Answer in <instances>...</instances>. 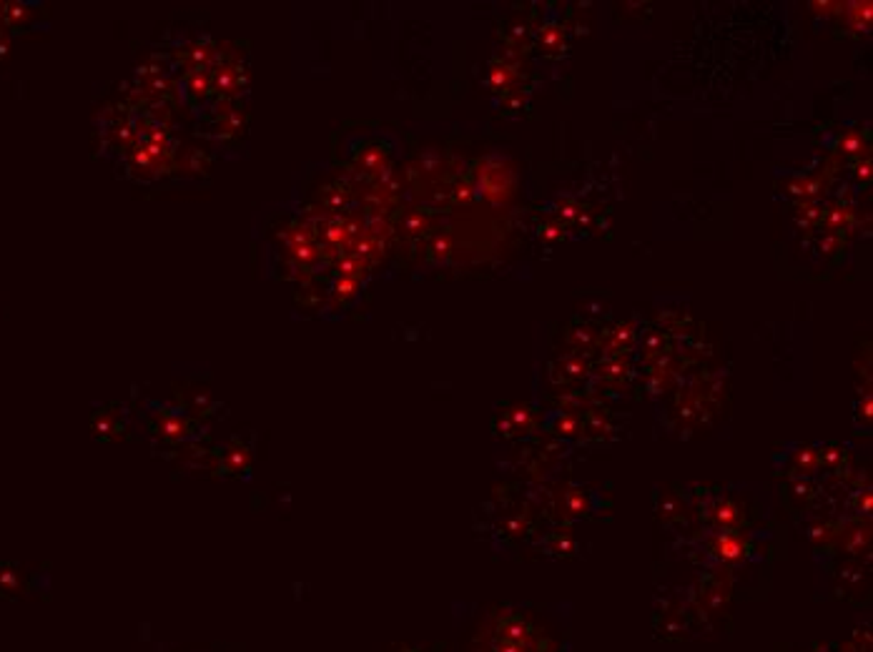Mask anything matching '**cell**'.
I'll use <instances>...</instances> for the list:
<instances>
[{
  "label": "cell",
  "mask_w": 873,
  "mask_h": 652,
  "mask_svg": "<svg viewBox=\"0 0 873 652\" xmlns=\"http://www.w3.org/2000/svg\"><path fill=\"white\" fill-rule=\"evenodd\" d=\"M499 634H502L504 642H512V645H522V647H527L530 637H532L530 625L525 623L522 617H512V620H507V623L499 627Z\"/></svg>",
  "instance_id": "cell-1"
},
{
  "label": "cell",
  "mask_w": 873,
  "mask_h": 652,
  "mask_svg": "<svg viewBox=\"0 0 873 652\" xmlns=\"http://www.w3.org/2000/svg\"><path fill=\"white\" fill-rule=\"evenodd\" d=\"M715 554H718L721 559H740V557H745V545L738 540V537L723 535V537H718Z\"/></svg>",
  "instance_id": "cell-2"
},
{
  "label": "cell",
  "mask_w": 873,
  "mask_h": 652,
  "mask_svg": "<svg viewBox=\"0 0 873 652\" xmlns=\"http://www.w3.org/2000/svg\"><path fill=\"white\" fill-rule=\"evenodd\" d=\"M552 432L560 437H575L580 434V419L570 414V411H557L555 422H552Z\"/></svg>",
  "instance_id": "cell-3"
},
{
  "label": "cell",
  "mask_w": 873,
  "mask_h": 652,
  "mask_svg": "<svg viewBox=\"0 0 873 652\" xmlns=\"http://www.w3.org/2000/svg\"><path fill=\"white\" fill-rule=\"evenodd\" d=\"M715 519H718V524H721V527H726V529L735 527V522L740 519L738 507L730 505V502H723V505L715 507Z\"/></svg>",
  "instance_id": "cell-4"
},
{
  "label": "cell",
  "mask_w": 873,
  "mask_h": 652,
  "mask_svg": "<svg viewBox=\"0 0 873 652\" xmlns=\"http://www.w3.org/2000/svg\"><path fill=\"white\" fill-rule=\"evenodd\" d=\"M846 449H841L838 444H826L818 449V462H826L828 467H836V462H844Z\"/></svg>",
  "instance_id": "cell-5"
},
{
  "label": "cell",
  "mask_w": 873,
  "mask_h": 652,
  "mask_svg": "<svg viewBox=\"0 0 873 652\" xmlns=\"http://www.w3.org/2000/svg\"><path fill=\"white\" fill-rule=\"evenodd\" d=\"M788 494H791V497H798V500H808L810 494H813V484L808 482V479H796V482H791V487H788Z\"/></svg>",
  "instance_id": "cell-6"
},
{
  "label": "cell",
  "mask_w": 873,
  "mask_h": 652,
  "mask_svg": "<svg viewBox=\"0 0 873 652\" xmlns=\"http://www.w3.org/2000/svg\"><path fill=\"white\" fill-rule=\"evenodd\" d=\"M851 8H855V11H851V15H853L855 18V25H858V28H863V20H866V25H868V20H871V3H853V6Z\"/></svg>",
  "instance_id": "cell-7"
},
{
  "label": "cell",
  "mask_w": 873,
  "mask_h": 652,
  "mask_svg": "<svg viewBox=\"0 0 873 652\" xmlns=\"http://www.w3.org/2000/svg\"><path fill=\"white\" fill-rule=\"evenodd\" d=\"M858 176H861V178H868V176H871V164H868V161H866V164H863V166H858Z\"/></svg>",
  "instance_id": "cell-8"
}]
</instances>
